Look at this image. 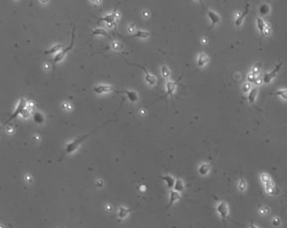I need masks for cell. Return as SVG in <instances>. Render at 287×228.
Masks as SVG:
<instances>
[{"mask_svg":"<svg viewBox=\"0 0 287 228\" xmlns=\"http://www.w3.org/2000/svg\"><path fill=\"white\" fill-rule=\"evenodd\" d=\"M110 121H112V120H110V121H108L107 122H105L104 124H102V126H100V127H98L97 128H95V129H94L93 131H91V132H89V133H86V134H84V135H82V136H79V137H77V138H76L74 141H72L71 142H70V143H68L67 145H66V146H65V153L66 154H71L72 152H74L78 147H79V146L88 138V137H89L91 134H93L94 133H95V132H97L98 129H100L102 127H103V126H105L107 123H108V122H110Z\"/></svg>","mask_w":287,"mask_h":228,"instance_id":"1","label":"cell"},{"mask_svg":"<svg viewBox=\"0 0 287 228\" xmlns=\"http://www.w3.org/2000/svg\"><path fill=\"white\" fill-rule=\"evenodd\" d=\"M282 66H283V61H281V62H279L278 65H276V66L271 71V72H266L264 75H263V77L261 78H262V82L264 83V84H270L272 81V79L278 75V72L280 71V69L282 68Z\"/></svg>","mask_w":287,"mask_h":228,"instance_id":"2","label":"cell"},{"mask_svg":"<svg viewBox=\"0 0 287 228\" xmlns=\"http://www.w3.org/2000/svg\"><path fill=\"white\" fill-rule=\"evenodd\" d=\"M74 40H75V28H73V30H72V34H71V44H70V46H69V47H68L67 48H65V50H63L62 52H60V54H58L54 57V60L55 62H60V61H61V60L65 58V56L67 54V53H68L70 50L72 49V48H73V44H74Z\"/></svg>","mask_w":287,"mask_h":228,"instance_id":"3","label":"cell"},{"mask_svg":"<svg viewBox=\"0 0 287 228\" xmlns=\"http://www.w3.org/2000/svg\"><path fill=\"white\" fill-rule=\"evenodd\" d=\"M130 65H132V66H138V67H140V68L143 70V72H145V82H146L150 86H154V85L157 84V78H156V77H155L153 74L150 73V72L145 69V67L141 66L140 65H138V64H132V63H130Z\"/></svg>","mask_w":287,"mask_h":228,"instance_id":"4","label":"cell"},{"mask_svg":"<svg viewBox=\"0 0 287 228\" xmlns=\"http://www.w3.org/2000/svg\"><path fill=\"white\" fill-rule=\"evenodd\" d=\"M114 90V87L108 84H97L93 88V91L95 94L102 95L105 93L111 92Z\"/></svg>","mask_w":287,"mask_h":228,"instance_id":"5","label":"cell"},{"mask_svg":"<svg viewBox=\"0 0 287 228\" xmlns=\"http://www.w3.org/2000/svg\"><path fill=\"white\" fill-rule=\"evenodd\" d=\"M217 212L219 214V216L223 219H225L228 215H229V207L228 204L224 201H219L217 205Z\"/></svg>","mask_w":287,"mask_h":228,"instance_id":"6","label":"cell"},{"mask_svg":"<svg viewBox=\"0 0 287 228\" xmlns=\"http://www.w3.org/2000/svg\"><path fill=\"white\" fill-rule=\"evenodd\" d=\"M256 25L259 29V31L263 35H268L270 34V28L269 26L265 23V21L261 17H256Z\"/></svg>","mask_w":287,"mask_h":228,"instance_id":"7","label":"cell"},{"mask_svg":"<svg viewBox=\"0 0 287 228\" xmlns=\"http://www.w3.org/2000/svg\"><path fill=\"white\" fill-rule=\"evenodd\" d=\"M116 16H117V13H116V11H113L112 13L108 14V15H106L105 17L99 18V20H100V22H104V23H106L108 26H110V28H112V26H114V25L115 24V22H116V20H117V17H116Z\"/></svg>","mask_w":287,"mask_h":228,"instance_id":"8","label":"cell"},{"mask_svg":"<svg viewBox=\"0 0 287 228\" xmlns=\"http://www.w3.org/2000/svg\"><path fill=\"white\" fill-rule=\"evenodd\" d=\"M176 87H177V83H175V81L168 80L166 82V93L164 95V97L166 98L168 97L174 96Z\"/></svg>","mask_w":287,"mask_h":228,"instance_id":"9","label":"cell"},{"mask_svg":"<svg viewBox=\"0 0 287 228\" xmlns=\"http://www.w3.org/2000/svg\"><path fill=\"white\" fill-rule=\"evenodd\" d=\"M249 10V5L247 4V5H246V7H245V9H244V11L237 15V17H236V19L235 20V24L236 27L239 28V27H240V26L243 24V21H244L246 16L248 15Z\"/></svg>","mask_w":287,"mask_h":228,"instance_id":"10","label":"cell"},{"mask_svg":"<svg viewBox=\"0 0 287 228\" xmlns=\"http://www.w3.org/2000/svg\"><path fill=\"white\" fill-rule=\"evenodd\" d=\"M119 92L125 93L126 96V97L128 98V100L132 103H136L138 100V93L136 92L135 90L128 89V90H121V91H119Z\"/></svg>","mask_w":287,"mask_h":228,"instance_id":"11","label":"cell"},{"mask_svg":"<svg viewBox=\"0 0 287 228\" xmlns=\"http://www.w3.org/2000/svg\"><path fill=\"white\" fill-rule=\"evenodd\" d=\"M207 16H208V17H209V19L211 21V26L212 27H214L215 25H217V24H218L220 23L221 17L216 12H214L212 11L207 10Z\"/></svg>","mask_w":287,"mask_h":228,"instance_id":"12","label":"cell"},{"mask_svg":"<svg viewBox=\"0 0 287 228\" xmlns=\"http://www.w3.org/2000/svg\"><path fill=\"white\" fill-rule=\"evenodd\" d=\"M181 199V195L179 192L175 191V190H172L170 192V196H169V201L168 203V205L166 206V210L169 209L174 203H175L177 201H179Z\"/></svg>","mask_w":287,"mask_h":228,"instance_id":"13","label":"cell"},{"mask_svg":"<svg viewBox=\"0 0 287 228\" xmlns=\"http://www.w3.org/2000/svg\"><path fill=\"white\" fill-rule=\"evenodd\" d=\"M25 106H26V102L24 101V99H21L20 101H19V103H18V104H17V108H16V109H15V112H14V114L11 116V118L9 119V121H11V120H12L13 118H15V117H17L20 113H22L23 110H24V108H25Z\"/></svg>","mask_w":287,"mask_h":228,"instance_id":"14","label":"cell"},{"mask_svg":"<svg viewBox=\"0 0 287 228\" xmlns=\"http://www.w3.org/2000/svg\"><path fill=\"white\" fill-rule=\"evenodd\" d=\"M257 95H258V88L257 87L251 88V89L249 91V93H248V100H249V103H254L255 102Z\"/></svg>","mask_w":287,"mask_h":228,"instance_id":"15","label":"cell"},{"mask_svg":"<svg viewBox=\"0 0 287 228\" xmlns=\"http://www.w3.org/2000/svg\"><path fill=\"white\" fill-rule=\"evenodd\" d=\"M151 35L150 32L145 31V30H137L133 34H130V37H135V38H140V39H146Z\"/></svg>","mask_w":287,"mask_h":228,"instance_id":"16","label":"cell"},{"mask_svg":"<svg viewBox=\"0 0 287 228\" xmlns=\"http://www.w3.org/2000/svg\"><path fill=\"white\" fill-rule=\"evenodd\" d=\"M162 180L166 182V184H167V187L169 189H173L174 186H175V180L173 176H169V175H165V176H161Z\"/></svg>","mask_w":287,"mask_h":228,"instance_id":"17","label":"cell"},{"mask_svg":"<svg viewBox=\"0 0 287 228\" xmlns=\"http://www.w3.org/2000/svg\"><path fill=\"white\" fill-rule=\"evenodd\" d=\"M208 57L205 54H200L197 60V64L200 67H204L208 63Z\"/></svg>","mask_w":287,"mask_h":228,"instance_id":"18","label":"cell"},{"mask_svg":"<svg viewBox=\"0 0 287 228\" xmlns=\"http://www.w3.org/2000/svg\"><path fill=\"white\" fill-rule=\"evenodd\" d=\"M134 208H132V209H129V208H126V207H120L118 210V216L120 219H125L128 216V214L133 210Z\"/></svg>","mask_w":287,"mask_h":228,"instance_id":"19","label":"cell"},{"mask_svg":"<svg viewBox=\"0 0 287 228\" xmlns=\"http://www.w3.org/2000/svg\"><path fill=\"white\" fill-rule=\"evenodd\" d=\"M184 188H185V184H184V182L181 179H177L175 180V186H174V190L177 191V192H181L184 190Z\"/></svg>","mask_w":287,"mask_h":228,"instance_id":"20","label":"cell"},{"mask_svg":"<svg viewBox=\"0 0 287 228\" xmlns=\"http://www.w3.org/2000/svg\"><path fill=\"white\" fill-rule=\"evenodd\" d=\"M275 96H277L278 97L287 101V89H279L278 90H276L275 92L273 93Z\"/></svg>","mask_w":287,"mask_h":228,"instance_id":"21","label":"cell"},{"mask_svg":"<svg viewBox=\"0 0 287 228\" xmlns=\"http://www.w3.org/2000/svg\"><path fill=\"white\" fill-rule=\"evenodd\" d=\"M108 32L103 28H97L92 31V36H108Z\"/></svg>","mask_w":287,"mask_h":228,"instance_id":"22","label":"cell"},{"mask_svg":"<svg viewBox=\"0 0 287 228\" xmlns=\"http://www.w3.org/2000/svg\"><path fill=\"white\" fill-rule=\"evenodd\" d=\"M198 171H199L200 175H201V176H206L209 173V171H210V165L208 164H202L199 167Z\"/></svg>","mask_w":287,"mask_h":228,"instance_id":"23","label":"cell"},{"mask_svg":"<svg viewBox=\"0 0 287 228\" xmlns=\"http://www.w3.org/2000/svg\"><path fill=\"white\" fill-rule=\"evenodd\" d=\"M170 74H171V72H170L169 67L167 66H165V65L162 66V67H161V75H162V77L164 79H169V77H170Z\"/></svg>","mask_w":287,"mask_h":228,"instance_id":"24","label":"cell"},{"mask_svg":"<svg viewBox=\"0 0 287 228\" xmlns=\"http://www.w3.org/2000/svg\"><path fill=\"white\" fill-rule=\"evenodd\" d=\"M270 6L266 4H263L260 6V9H259V11L260 13L262 15V16H266L267 14L270 13Z\"/></svg>","mask_w":287,"mask_h":228,"instance_id":"25","label":"cell"},{"mask_svg":"<svg viewBox=\"0 0 287 228\" xmlns=\"http://www.w3.org/2000/svg\"><path fill=\"white\" fill-rule=\"evenodd\" d=\"M265 186H266V192L269 193V194H272V191L274 190V184H273V182L272 180H269L268 182H266V184H265Z\"/></svg>","mask_w":287,"mask_h":228,"instance_id":"26","label":"cell"},{"mask_svg":"<svg viewBox=\"0 0 287 228\" xmlns=\"http://www.w3.org/2000/svg\"><path fill=\"white\" fill-rule=\"evenodd\" d=\"M261 65L260 63H257L255 66H254V67L252 69V73L255 74V75H258L260 71H261Z\"/></svg>","mask_w":287,"mask_h":228,"instance_id":"27","label":"cell"},{"mask_svg":"<svg viewBox=\"0 0 287 228\" xmlns=\"http://www.w3.org/2000/svg\"><path fill=\"white\" fill-rule=\"evenodd\" d=\"M258 77V75H255V74H253L252 72L249 74V75H248V77H247V82H249V83H255V79H256V78Z\"/></svg>","mask_w":287,"mask_h":228,"instance_id":"28","label":"cell"},{"mask_svg":"<svg viewBox=\"0 0 287 228\" xmlns=\"http://www.w3.org/2000/svg\"><path fill=\"white\" fill-rule=\"evenodd\" d=\"M239 190H241V191H244L247 188V184H246V182L244 180H241L240 182H239Z\"/></svg>","mask_w":287,"mask_h":228,"instance_id":"29","label":"cell"},{"mask_svg":"<svg viewBox=\"0 0 287 228\" xmlns=\"http://www.w3.org/2000/svg\"><path fill=\"white\" fill-rule=\"evenodd\" d=\"M60 48H61V45H56V46H54V47L51 50L46 51V54H54V53H57Z\"/></svg>","mask_w":287,"mask_h":228,"instance_id":"30","label":"cell"},{"mask_svg":"<svg viewBox=\"0 0 287 228\" xmlns=\"http://www.w3.org/2000/svg\"><path fill=\"white\" fill-rule=\"evenodd\" d=\"M251 89V85H250V83L249 82H246L243 86V92L244 93H249V91Z\"/></svg>","mask_w":287,"mask_h":228,"instance_id":"31","label":"cell"},{"mask_svg":"<svg viewBox=\"0 0 287 228\" xmlns=\"http://www.w3.org/2000/svg\"><path fill=\"white\" fill-rule=\"evenodd\" d=\"M261 181H262L263 182H265V184H266V182H268L269 180H271L270 176H269L267 174H266V173H263V174L261 175Z\"/></svg>","mask_w":287,"mask_h":228,"instance_id":"32","label":"cell"},{"mask_svg":"<svg viewBox=\"0 0 287 228\" xmlns=\"http://www.w3.org/2000/svg\"><path fill=\"white\" fill-rule=\"evenodd\" d=\"M34 119H35V121H36L38 123H40V122L43 121V117H42V115H41L40 114H39V113L35 115Z\"/></svg>","mask_w":287,"mask_h":228,"instance_id":"33","label":"cell"},{"mask_svg":"<svg viewBox=\"0 0 287 228\" xmlns=\"http://www.w3.org/2000/svg\"><path fill=\"white\" fill-rule=\"evenodd\" d=\"M112 47H113V48L114 49V50H119L120 48V44L118 42V41H114V42H113V44H112Z\"/></svg>","mask_w":287,"mask_h":228,"instance_id":"34","label":"cell"},{"mask_svg":"<svg viewBox=\"0 0 287 228\" xmlns=\"http://www.w3.org/2000/svg\"><path fill=\"white\" fill-rule=\"evenodd\" d=\"M272 225H275V226H277V225H280V220H279L278 218H275V219H272Z\"/></svg>","mask_w":287,"mask_h":228,"instance_id":"35","label":"cell"},{"mask_svg":"<svg viewBox=\"0 0 287 228\" xmlns=\"http://www.w3.org/2000/svg\"><path fill=\"white\" fill-rule=\"evenodd\" d=\"M262 83H263V82H262V78H261L260 77H257L256 79H255V84H257V85H260V84H261Z\"/></svg>","mask_w":287,"mask_h":228,"instance_id":"36","label":"cell"},{"mask_svg":"<svg viewBox=\"0 0 287 228\" xmlns=\"http://www.w3.org/2000/svg\"><path fill=\"white\" fill-rule=\"evenodd\" d=\"M91 1L95 4H101L102 0H91Z\"/></svg>","mask_w":287,"mask_h":228,"instance_id":"37","label":"cell"},{"mask_svg":"<svg viewBox=\"0 0 287 228\" xmlns=\"http://www.w3.org/2000/svg\"><path fill=\"white\" fill-rule=\"evenodd\" d=\"M143 16H145V17H148V16H150V14H149L148 11H145V12H143Z\"/></svg>","mask_w":287,"mask_h":228,"instance_id":"38","label":"cell"},{"mask_svg":"<svg viewBox=\"0 0 287 228\" xmlns=\"http://www.w3.org/2000/svg\"><path fill=\"white\" fill-rule=\"evenodd\" d=\"M250 228H258L257 226H255V225H250Z\"/></svg>","mask_w":287,"mask_h":228,"instance_id":"39","label":"cell"},{"mask_svg":"<svg viewBox=\"0 0 287 228\" xmlns=\"http://www.w3.org/2000/svg\"><path fill=\"white\" fill-rule=\"evenodd\" d=\"M196 1H198V2H200V3H201V4H202V2H203V0H196Z\"/></svg>","mask_w":287,"mask_h":228,"instance_id":"40","label":"cell"}]
</instances>
